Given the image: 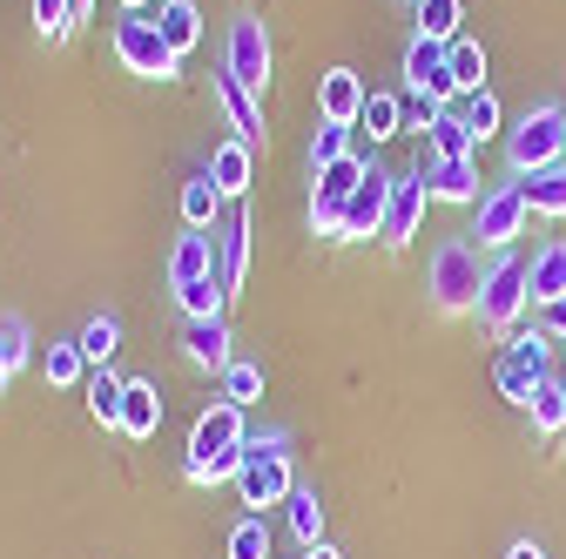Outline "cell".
Masks as SVG:
<instances>
[{
  "mask_svg": "<svg viewBox=\"0 0 566 559\" xmlns=\"http://www.w3.org/2000/svg\"><path fill=\"white\" fill-rule=\"evenodd\" d=\"M209 88H217V108H223V122L237 128V143H263V108H256V95L243 88V82H230V75H217V82H209Z\"/></svg>",
  "mask_w": 566,
  "mask_h": 559,
  "instance_id": "obj_18",
  "label": "cell"
},
{
  "mask_svg": "<svg viewBox=\"0 0 566 559\" xmlns=\"http://www.w3.org/2000/svg\"><path fill=\"white\" fill-rule=\"evenodd\" d=\"M506 162H513V176L559 169L566 162V108H526L506 128Z\"/></svg>",
  "mask_w": 566,
  "mask_h": 559,
  "instance_id": "obj_3",
  "label": "cell"
},
{
  "mask_svg": "<svg viewBox=\"0 0 566 559\" xmlns=\"http://www.w3.org/2000/svg\"><path fill=\"white\" fill-rule=\"evenodd\" d=\"M350 135H358V128H344V122H324V115H317V135H311V176L331 169V162H344V156H358V149H350Z\"/></svg>",
  "mask_w": 566,
  "mask_h": 559,
  "instance_id": "obj_29",
  "label": "cell"
},
{
  "mask_svg": "<svg viewBox=\"0 0 566 559\" xmlns=\"http://www.w3.org/2000/svg\"><path fill=\"white\" fill-rule=\"evenodd\" d=\"M424 182H432V202H472L479 209V156H465V162L424 156Z\"/></svg>",
  "mask_w": 566,
  "mask_h": 559,
  "instance_id": "obj_19",
  "label": "cell"
},
{
  "mask_svg": "<svg viewBox=\"0 0 566 559\" xmlns=\"http://www.w3.org/2000/svg\"><path fill=\"white\" fill-rule=\"evenodd\" d=\"M176 304H182V317H223V284H217V276H196V284H182L176 291Z\"/></svg>",
  "mask_w": 566,
  "mask_h": 559,
  "instance_id": "obj_35",
  "label": "cell"
},
{
  "mask_svg": "<svg viewBox=\"0 0 566 559\" xmlns=\"http://www.w3.org/2000/svg\"><path fill=\"white\" fill-rule=\"evenodd\" d=\"M304 559H344L337 546H304Z\"/></svg>",
  "mask_w": 566,
  "mask_h": 559,
  "instance_id": "obj_46",
  "label": "cell"
},
{
  "mask_svg": "<svg viewBox=\"0 0 566 559\" xmlns=\"http://www.w3.org/2000/svg\"><path fill=\"white\" fill-rule=\"evenodd\" d=\"M209 182H217L230 202H243V189H250V143H237V135H230V143L209 149Z\"/></svg>",
  "mask_w": 566,
  "mask_h": 559,
  "instance_id": "obj_23",
  "label": "cell"
},
{
  "mask_svg": "<svg viewBox=\"0 0 566 559\" xmlns=\"http://www.w3.org/2000/svg\"><path fill=\"white\" fill-rule=\"evenodd\" d=\"M398 108H405V128H432L446 108L432 102V95H424V88H411V95H398Z\"/></svg>",
  "mask_w": 566,
  "mask_h": 559,
  "instance_id": "obj_43",
  "label": "cell"
},
{
  "mask_svg": "<svg viewBox=\"0 0 566 559\" xmlns=\"http://www.w3.org/2000/svg\"><path fill=\"white\" fill-rule=\"evenodd\" d=\"M526 411H533V425H539V432H553V439H559V418H566V378H546V384L533 391V404H526Z\"/></svg>",
  "mask_w": 566,
  "mask_h": 559,
  "instance_id": "obj_40",
  "label": "cell"
},
{
  "mask_svg": "<svg viewBox=\"0 0 566 559\" xmlns=\"http://www.w3.org/2000/svg\"><path fill=\"white\" fill-rule=\"evenodd\" d=\"M34 28H41L48 41H61V34H75V14H67V0H34Z\"/></svg>",
  "mask_w": 566,
  "mask_h": 559,
  "instance_id": "obj_42",
  "label": "cell"
},
{
  "mask_svg": "<svg viewBox=\"0 0 566 559\" xmlns=\"http://www.w3.org/2000/svg\"><path fill=\"white\" fill-rule=\"evenodd\" d=\"M108 48H115V61L128 67V75H142V82H176V67H182V54L156 34L149 14H122L115 34H108Z\"/></svg>",
  "mask_w": 566,
  "mask_h": 559,
  "instance_id": "obj_5",
  "label": "cell"
},
{
  "mask_svg": "<svg viewBox=\"0 0 566 559\" xmlns=\"http://www.w3.org/2000/svg\"><path fill=\"white\" fill-rule=\"evenodd\" d=\"M506 559H546V552H539L533 539H520V546H506Z\"/></svg>",
  "mask_w": 566,
  "mask_h": 559,
  "instance_id": "obj_45",
  "label": "cell"
},
{
  "mask_svg": "<svg viewBox=\"0 0 566 559\" xmlns=\"http://www.w3.org/2000/svg\"><path fill=\"white\" fill-rule=\"evenodd\" d=\"M223 209H230V196L209 182V169H196V176L182 182V223H189V230H217Z\"/></svg>",
  "mask_w": 566,
  "mask_h": 559,
  "instance_id": "obj_20",
  "label": "cell"
},
{
  "mask_svg": "<svg viewBox=\"0 0 566 559\" xmlns=\"http://www.w3.org/2000/svg\"><path fill=\"white\" fill-rule=\"evenodd\" d=\"M156 425H163V391H156L149 378H128V384H122V425H115V432L142 445V439H156Z\"/></svg>",
  "mask_w": 566,
  "mask_h": 559,
  "instance_id": "obj_15",
  "label": "cell"
},
{
  "mask_svg": "<svg viewBox=\"0 0 566 559\" xmlns=\"http://www.w3.org/2000/svg\"><path fill=\"white\" fill-rule=\"evenodd\" d=\"M465 21V0H418V34L424 41H459Z\"/></svg>",
  "mask_w": 566,
  "mask_h": 559,
  "instance_id": "obj_30",
  "label": "cell"
},
{
  "mask_svg": "<svg viewBox=\"0 0 566 559\" xmlns=\"http://www.w3.org/2000/svg\"><path fill=\"white\" fill-rule=\"evenodd\" d=\"M122 384H128V378H108V371H95V378H88V418H95L102 432H115V425H122Z\"/></svg>",
  "mask_w": 566,
  "mask_h": 559,
  "instance_id": "obj_31",
  "label": "cell"
},
{
  "mask_svg": "<svg viewBox=\"0 0 566 559\" xmlns=\"http://www.w3.org/2000/svg\"><path fill=\"white\" fill-rule=\"evenodd\" d=\"M8 378H14V371H8V365H0V391H8Z\"/></svg>",
  "mask_w": 566,
  "mask_h": 559,
  "instance_id": "obj_48",
  "label": "cell"
},
{
  "mask_svg": "<svg viewBox=\"0 0 566 559\" xmlns=\"http://www.w3.org/2000/svg\"><path fill=\"white\" fill-rule=\"evenodd\" d=\"M196 276H217V230H189L169 250V291L196 284Z\"/></svg>",
  "mask_w": 566,
  "mask_h": 559,
  "instance_id": "obj_16",
  "label": "cell"
},
{
  "mask_svg": "<svg viewBox=\"0 0 566 559\" xmlns=\"http://www.w3.org/2000/svg\"><path fill=\"white\" fill-rule=\"evenodd\" d=\"M405 82H411V88H424L439 108H452V102H459V88H452V75H446V41L411 34V48H405Z\"/></svg>",
  "mask_w": 566,
  "mask_h": 559,
  "instance_id": "obj_13",
  "label": "cell"
},
{
  "mask_svg": "<svg viewBox=\"0 0 566 559\" xmlns=\"http://www.w3.org/2000/svg\"><path fill=\"white\" fill-rule=\"evenodd\" d=\"M223 75H230V82H243V88L263 102V88H270V28H263V14H237V21H230Z\"/></svg>",
  "mask_w": 566,
  "mask_h": 559,
  "instance_id": "obj_7",
  "label": "cell"
},
{
  "mask_svg": "<svg viewBox=\"0 0 566 559\" xmlns=\"http://www.w3.org/2000/svg\"><path fill=\"white\" fill-rule=\"evenodd\" d=\"M41 371H48V384H82V371H88V358H82V344L75 337H67V344H48V351H41Z\"/></svg>",
  "mask_w": 566,
  "mask_h": 559,
  "instance_id": "obj_33",
  "label": "cell"
},
{
  "mask_svg": "<svg viewBox=\"0 0 566 559\" xmlns=\"http://www.w3.org/2000/svg\"><path fill=\"white\" fill-rule=\"evenodd\" d=\"M34 358V337H28V317L21 310H8V317H0V365H8V371H21Z\"/></svg>",
  "mask_w": 566,
  "mask_h": 559,
  "instance_id": "obj_37",
  "label": "cell"
},
{
  "mask_svg": "<svg viewBox=\"0 0 566 559\" xmlns=\"http://www.w3.org/2000/svg\"><path fill=\"white\" fill-rule=\"evenodd\" d=\"M411 8H418V0H411Z\"/></svg>",
  "mask_w": 566,
  "mask_h": 559,
  "instance_id": "obj_50",
  "label": "cell"
},
{
  "mask_svg": "<svg viewBox=\"0 0 566 559\" xmlns=\"http://www.w3.org/2000/svg\"><path fill=\"white\" fill-rule=\"evenodd\" d=\"M365 102H371V88L358 82V67H331V75L317 82V115H324V122H344V128H358Z\"/></svg>",
  "mask_w": 566,
  "mask_h": 559,
  "instance_id": "obj_14",
  "label": "cell"
},
{
  "mask_svg": "<svg viewBox=\"0 0 566 559\" xmlns=\"http://www.w3.org/2000/svg\"><path fill=\"white\" fill-rule=\"evenodd\" d=\"M479 284H485V263H479V243H439L432 250V304L439 310H472L479 304Z\"/></svg>",
  "mask_w": 566,
  "mask_h": 559,
  "instance_id": "obj_6",
  "label": "cell"
},
{
  "mask_svg": "<svg viewBox=\"0 0 566 559\" xmlns=\"http://www.w3.org/2000/svg\"><path fill=\"white\" fill-rule=\"evenodd\" d=\"M283 519H291L297 546H324V506H317V493H311V485H297V493L283 499Z\"/></svg>",
  "mask_w": 566,
  "mask_h": 559,
  "instance_id": "obj_26",
  "label": "cell"
},
{
  "mask_svg": "<svg viewBox=\"0 0 566 559\" xmlns=\"http://www.w3.org/2000/svg\"><path fill=\"white\" fill-rule=\"evenodd\" d=\"M182 351L189 365H209V371H223L237 351H230V324L223 317H182Z\"/></svg>",
  "mask_w": 566,
  "mask_h": 559,
  "instance_id": "obj_17",
  "label": "cell"
},
{
  "mask_svg": "<svg viewBox=\"0 0 566 559\" xmlns=\"http://www.w3.org/2000/svg\"><path fill=\"white\" fill-rule=\"evenodd\" d=\"M365 156H344V162H331V169H317V189H311V223H317V236H337V223H344V202H350V189L365 182Z\"/></svg>",
  "mask_w": 566,
  "mask_h": 559,
  "instance_id": "obj_10",
  "label": "cell"
},
{
  "mask_svg": "<svg viewBox=\"0 0 566 559\" xmlns=\"http://www.w3.org/2000/svg\"><path fill=\"white\" fill-rule=\"evenodd\" d=\"M243 445H250V432H243V404H230V398L209 404V411L196 418V432H189L182 478H189V485H223V478H237Z\"/></svg>",
  "mask_w": 566,
  "mask_h": 559,
  "instance_id": "obj_1",
  "label": "cell"
},
{
  "mask_svg": "<svg viewBox=\"0 0 566 559\" xmlns=\"http://www.w3.org/2000/svg\"><path fill=\"white\" fill-rule=\"evenodd\" d=\"M539 330H546V337H559V344H566V297H559V304H546V324H539Z\"/></svg>",
  "mask_w": 566,
  "mask_h": 559,
  "instance_id": "obj_44",
  "label": "cell"
},
{
  "mask_svg": "<svg viewBox=\"0 0 566 559\" xmlns=\"http://www.w3.org/2000/svg\"><path fill=\"white\" fill-rule=\"evenodd\" d=\"M424 202H432V182H424V156L405 169V176H391V202H385V243L398 250V243H411L418 236V223H424Z\"/></svg>",
  "mask_w": 566,
  "mask_h": 559,
  "instance_id": "obj_9",
  "label": "cell"
},
{
  "mask_svg": "<svg viewBox=\"0 0 566 559\" xmlns=\"http://www.w3.org/2000/svg\"><path fill=\"white\" fill-rule=\"evenodd\" d=\"M358 135H371V143H391V135H405V108H398V95H371L365 115H358Z\"/></svg>",
  "mask_w": 566,
  "mask_h": 559,
  "instance_id": "obj_32",
  "label": "cell"
},
{
  "mask_svg": "<svg viewBox=\"0 0 566 559\" xmlns=\"http://www.w3.org/2000/svg\"><path fill=\"white\" fill-rule=\"evenodd\" d=\"M230 559H270V526H263V513L237 519V532H230Z\"/></svg>",
  "mask_w": 566,
  "mask_h": 559,
  "instance_id": "obj_41",
  "label": "cell"
},
{
  "mask_svg": "<svg viewBox=\"0 0 566 559\" xmlns=\"http://www.w3.org/2000/svg\"><path fill=\"white\" fill-rule=\"evenodd\" d=\"M223 398H230V404H256V398H263V365L230 358V365H223Z\"/></svg>",
  "mask_w": 566,
  "mask_h": 559,
  "instance_id": "obj_39",
  "label": "cell"
},
{
  "mask_svg": "<svg viewBox=\"0 0 566 559\" xmlns=\"http://www.w3.org/2000/svg\"><path fill=\"white\" fill-rule=\"evenodd\" d=\"M297 493V478H291V432H263L243 445V465H237V499L270 513Z\"/></svg>",
  "mask_w": 566,
  "mask_h": 559,
  "instance_id": "obj_2",
  "label": "cell"
},
{
  "mask_svg": "<svg viewBox=\"0 0 566 559\" xmlns=\"http://www.w3.org/2000/svg\"><path fill=\"white\" fill-rule=\"evenodd\" d=\"M506 351H513L520 365H533L539 378L553 371V337H546V330H520V324H513V330H506Z\"/></svg>",
  "mask_w": 566,
  "mask_h": 559,
  "instance_id": "obj_36",
  "label": "cell"
},
{
  "mask_svg": "<svg viewBox=\"0 0 566 559\" xmlns=\"http://www.w3.org/2000/svg\"><path fill=\"white\" fill-rule=\"evenodd\" d=\"M142 8H149V0H122V14H142Z\"/></svg>",
  "mask_w": 566,
  "mask_h": 559,
  "instance_id": "obj_47",
  "label": "cell"
},
{
  "mask_svg": "<svg viewBox=\"0 0 566 559\" xmlns=\"http://www.w3.org/2000/svg\"><path fill=\"white\" fill-rule=\"evenodd\" d=\"M492 384H500V398H513V404H533V391L546 384L533 365H520L513 351H500V365H492Z\"/></svg>",
  "mask_w": 566,
  "mask_h": 559,
  "instance_id": "obj_28",
  "label": "cell"
},
{
  "mask_svg": "<svg viewBox=\"0 0 566 559\" xmlns=\"http://www.w3.org/2000/svg\"><path fill=\"white\" fill-rule=\"evenodd\" d=\"M424 156H432V162H465V156H479V135L459 122V108H446L432 128H424Z\"/></svg>",
  "mask_w": 566,
  "mask_h": 559,
  "instance_id": "obj_21",
  "label": "cell"
},
{
  "mask_svg": "<svg viewBox=\"0 0 566 559\" xmlns=\"http://www.w3.org/2000/svg\"><path fill=\"white\" fill-rule=\"evenodd\" d=\"M520 189H526V209H539V217H566V162L539 169V176H520Z\"/></svg>",
  "mask_w": 566,
  "mask_h": 559,
  "instance_id": "obj_27",
  "label": "cell"
},
{
  "mask_svg": "<svg viewBox=\"0 0 566 559\" xmlns=\"http://www.w3.org/2000/svg\"><path fill=\"white\" fill-rule=\"evenodd\" d=\"M526 291H533V304H539V310L566 297V243L533 250V263H526Z\"/></svg>",
  "mask_w": 566,
  "mask_h": 559,
  "instance_id": "obj_22",
  "label": "cell"
},
{
  "mask_svg": "<svg viewBox=\"0 0 566 559\" xmlns=\"http://www.w3.org/2000/svg\"><path fill=\"white\" fill-rule=\"evenodd\" d=\"M156 34H163L176 54H189V48L202 41V14L189 8V0H163V8H156Z\"/></svg>",
  "mask_w": 566,
  "mask_h": 559,
  "instance_id": "obj_25",
  "label": "cell"
},
{
  "mask_svg": "<svg viewBox=\"0 0 566 559\" xmlns=\"http://www.w3.org/2000/svg\"><path fill=\"white\" fill-rule=\"evenodd\" d=\"M520 230H526V189H520V182L485 189V196H479V223H472L479 250H513Z\"/></svg>",
  "mask_w": 566,
  "mask_h": 559,
  "instance_id": "obj_8",
  "label": "cell"
},
{
  "mask_svg": "<svg viewBox=\"0 0 566 559\" xmlns=\"http://www.w3.org/2000/svg\"><path fill=\"white\" fill-rule=\"evenodd\" d=\"M452 108H459V122L479 135V143H485V135H500V102H492V88H479V95H459Z\"/></svg>",
  "mask_w": 566,
  "mask_h": 559,
  "instance_id": "obj_38",
  "label": "cell"
},
{
  "mask_svg": "<svg viewBox=\"0 0 566 559\" xmlns=\"http://www.w3.org/2000/svg\"><path fill=\"white\" fill-rule=\"evenodd\" d=\"M446 75H452V88H459V95H479V88H485V48H479V41H465V34H459V41H446Z\"/></svg>",
  "mask_w": 566,
  "mask_h": 559,
  "instance_id": "obj_24",
  "label": "cell"
},
{
  "mask_svg": "<svg viewBox=\"0 0 566 559\" xmlns=\"http://www.w3.org/2000/svg\"><path fill=\"white\" fill-rule=\"evenodd\" d=\"M75 344H82V358H88V365H108V358H115V344H122V324L102 310V317H88V324H82V337H75Z\"/></svg>",
  "mask_w": 566,
  "mask_h": 559,
  "instance_id": "obj_34",
  "label": "cell"
},
{
  "mask_svg": "<svg viewBox=\"0 0 566 559\" xmlns=\"http://www.w3.org/2000/svg\"><path fill=\"white\" fill-rule=\"evenodd\" d=\"M559 439H566V418H559Z\"/></svg>",
  "mask_w": 566,
  "mask_h": 559,
  "instance_id": "obj_49",
  "label": "cell"
},
{
  "mask_svg": "<svg viewBox=\"0 0 566 559\" xmlns=\"http://www.w3.org/2000/svg\"><path fill=\"white\" fill-rule=\"evenodd\" d=\"M385 202H391V176L371 162L365 169V182L350 189V202H344V223H337V243H358V236H378L385 230Z\"/></svg>",
  "mask_w": 566,
  "mask_h": 559,
  "instance_id": "obj_11",
  "label": "cell"
},
{
  "mask_svg": "<svg viewBox=\"0 0 566 559\" xmlns=\"http://www.w3.org/2000/svg\"><path fill=\"white\" fill-rule=\"evenodd\" d=\"M533 304V291H526V256L520 250H492V263H485V284H479V324L485 330H513L520 324V310Z\"/></svg>",
  "mask_w": 566,
  "mask_h": 559,
  "instance_id": "obj_4",
  "label": "cell"
},
{
  "mask_svg": "<svg viewBox=\"0 0 566 559\" xmlns=\"http://www.w3.org/2000/svg\"><path fill=\"white\" fill-rule=\"evenodd\" d=\"M243 276H250V217H243V202H230L223 223H217V284H223V297L243 291Z\"/></svg>",
  "mask_w": 566,
  "mask_h": 559,
  "instance_id": "obj_12",
  "label": "cell"
}]
</instances>
